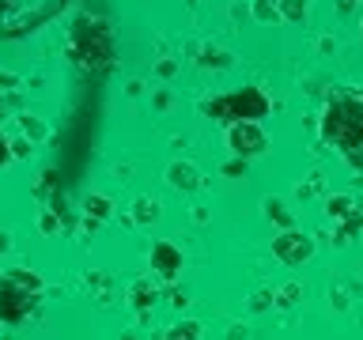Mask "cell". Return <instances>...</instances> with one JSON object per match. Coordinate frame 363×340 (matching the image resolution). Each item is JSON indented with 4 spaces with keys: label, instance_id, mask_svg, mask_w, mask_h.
<instances>
[{
    "label": "cell",
    "instance_id": "1",
    "mask_svg": "<svg viewBox=\"0 0 363 340\" xmlns=\"http://www.w3.org/2000/svg\"><path fill=\"white\" fill-rule=\"evenodd\" d=\"M322 136L329 144H337L363 170V102H352V98L329 102L325 121H322Z\"/></svg>",
    "mask_w": 363,
    "mask_h": 340
},
{
    "label": "cell",
    "instance_id": "2",
    "mask_svg": "<svg viewBox=\"0 0 363 340\" xmlns=\"http://www.w3.org/2000/svg\"><path fill=\"white\" fill-rule=\"evenodd\" d=\"M272 249H277V254L288 261V265H299V261L311 257V242H306L303 234H284V238H277V242H272Z\"/></svg>",
    "mask_w": 363,
    "mask_h": 340
},
{
    "label": "cell",
    "instance_id": "3",
    "mask_svg": "<svg viewBox=\"0 0 363 340\" xmlns=\"http://www.w3.org/2000/svg\"><path fill=\"white\" fill-rule=\"evenodd\" d=\"M227 140H231V147L235 152H242V155H250V152H261V140H265V136H261L257 129H250V125H235L231 132H227Z\"/></svg>",
    "mask_w": 363,
    "mask_h": 340
},
{
    "label": "cell",
    "instance_id": "4",
    "mask_svg": "<svg viewBox=\"0 0 363 340\" xmlns=\"http://www.w3.org/2000/svg\"><path fill=\"white\" fill-rule=\"evenodd\" d=\"M155 254H159V268H163V272H174L178 268V254L170 246H159Z\"/></svg>",
    "mask_w": 363,
    "mask_h": 340
},
{
    "label": "cell",
    "instance_id": "5",
    "mask_svg": "<svg viewBox=\"0 0 363 340\" xmlns=\"http://www.w3.org/2000/svg\"><path fill=\"white\" fill-rule=\"evenodd\" d=\"M170 181H174V186H197V178H193V166H174Z\"/></svg>",
    "mask_w": 363,
    "mask_h": 340
}]
</instances>
